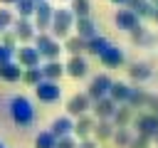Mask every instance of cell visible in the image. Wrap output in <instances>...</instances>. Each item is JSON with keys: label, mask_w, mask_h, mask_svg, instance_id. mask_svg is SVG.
Returning a JSON list of instances; mask_svg holds the SVG:
<instances>
[{"label": "cell", "mask_w": 158, "mask_h": 148, "mask_svg": "<svg viewBox=\"0 0 158 148\" xmlns=\"http://www.w3.org/2000/svg\"><path fill=\"white\" fill-rule=\"evenodd\" d=\"M12 116L20 121V123H27L32 118V109L27 104V99H15L12 101Z\"/></svg>", "instance_id": "1"}, {"label": "cell", "mask_w": 158, "mask_h": 148, "mask_svg": "<svg viewBox=\"0 0 158 148\" xmlns=\"http://www.w3.org/2000/svg\"><path fill=\"white\" fill-rule=\"evenodd\" d=\"M116 25L121 27V30H138V17L131 12V10H118V15H116Z\"/></svg>", "instance_id": "2"}, {"label": "cell", "mask_w": 158, "mask_h": 148, "mask_svg": "<svg viewBox=\"0 0 158 148\" xmlns=\"http://www.w3.org/2000/svg\"><path fill=\"white\" fill-rule=\"evenodd\" d=\"M138 128L141 136H158V116H141L138 118Z\"/></svg>", "instance_id": "3"}, {"label": "cell", "mask_w": 158, "mask_h": 148, "mask_svg": "<svg viewBox=\"0 0 158 148\" xmlns=\"http://www.w3.org/2000/svg\"><path fill=\"white\" fill-rule=\"evenodd\" d=\"M128 5H131V12H133V15H141V17H151V15H156L151 0H128Z\"/></svg>", "instance_id": "4"}, {"label": "cell", "mask_w": 158, "mask_h": 148, "mask_svg": "<svg viewBox=\"0 0 158 148\" xmlns=\"http://www.w3.org/2000/svg\"><path fill=\"white\" fill-rule=\"evenodd\" d=\"M101 59H104L106 67H118V64L123 62V54H121L118 47H106V49L101 52Z\"/></svg>", "instance_id": "5"}, {"label": "cell", "mask_w": 158, "mask_h": 148, "mask_svg": "<svg viewBox=\"0 0 158 148\" xmlns=\"http://www.w3.org/2000/svg\"><path fill=\"white\" fill-rule=\"evenodd\" d=\"M106 89H111V81H109V76H96L94 79V84H91V96H104L106 94Z\"/></svg>", "instance_id": "6"}, {"label": "cell", "mask_w": 158, "mask_h": 148, "mask_svg": "<svg viewBox=\"0 0 158 148\" xmlns=\"http://www.w3.org/2000/svg\"><path fill=\"white\" fill-rule=\"evenodd\" d=\"M37 94H40V99H44V101H54V99L59 96V86H57V84H42V86L37 89Z\"/></svg>", "instance_id": "7"}, {"label": "cell", "mask_w": 158, "mask_h": 148, "mask_svg": "<svg viewBox=\"0 0 158 148\" xmlns=\"http://www.w3.org/2000/svg\"><path fill=\"white\" fill-rule=\"evenodd\" d=\"M96 113L106 121V118L114 113V99H101V101H99V106H96Z\"/></svg>", "instance_id": "8"}, {"label": "cell", "mask_w": 158, "mask_h": 148, "mask_svg": "<svg viewBox=\"0 0 158 148\" xmlns=\"http://www.w3.org/2000/svg\"><path fill=\"white\" fill-rule=\"evenodd\" d=\"M128 74H131V76H136L138 81H143V79H148V76H151V69H148L146 64H133V67H128Z\"/></svg>", "instance_id": "9"}, {"label": "cell", "mask_w": 158, "mask_h": 148, "mask_svg": "<svg viewBox=\"0 0 158 148\" xmlns=\"http://www.w3.org/2000/svg\"><path fill=\"white\" fill-rule=\"evenodd\" d=\"M131 96V91H128V86L126 84H111V99H116V101H121V99H128Z\"/></svg>", "instance_id": "10"}, {"label": "cell", "mask_w": 158, "mask_h": 148, "mask_svg": "<svg viewBox=\"0 0 158 148\" xmlns=\"http://www.w3.org/2000/svg\"><path fill=\"white\" fill-rule=\"evenodd\" d=\"M84 72H86V64H84V59L74 57V59L69 62V74H72V76H84Z\"/></svg>", "instance_id": "11"}, {"label": "cell", "mask_w": 158, "mask_h": 148, "mask_svg": "<svg viewBox=\"0 0 158 148\" xmlns=\"http://www.w3.org/2000/svg\"><path fill=\"white\" fill-rule=\"evenodd\" d=\"M84 109H86V96H74V101H69V111L79 113V111H84Z\"/></svg>", "instance_id": "12"}, {"label": "cell", "mask_w": 158, "mask_h": 148, "mask_svg": "<svg viewBox=\"0 0 158 148\" xmlns=\"http://www.w3.org/2000/svg\"><path fill=\"white\" fill-rule=\"evenodd\" d=\"M52 146H54V136L52 133H42L37 138V148H52Z\"/></svg>", "instance_id": "13"}, {"label": "cell", "mask_w": 158, "mask_h": 148, "mask_svg": "<svg viewBox=\"0 0 158 148\" xmlns=\"http://www.w3.org/2000/svg\"><path fill=\"white\" fill-rule=\"evenodd\" d=\"M96 133H99V138H109V136L114 133V128H111V123H109V121H101V123H99V131H96Z\"/></svg>", "instance_id": "14"}, {"label": "cell", "mask_w": 158, "mask_h": 148, "mask_svg": "<svg viewBox=\"0 0 158 148\" xmlns=\"http://www.w3.org/2000/svg\"><path fill=\"white\" fill-rule=\"evenodd\" d=\"M69 126H72V123H69L67 118H59V121H54V133H67Z\"/></svg>", "instance_id": "15"}, {"label": "cell", "mask_w": 158, "mask_h": 148, "mask_svg": "<svg viewBox=\"0 0 158 148\" xmlns=\"http://www.w3.org/2000/svg\"><path fill=\"white\" fill-rule=\"evenodd\" d=\"M44 72H47V76H57V74H59V72H62V67H59V64H54V62H52V64H47V67H44Z\"/></svg>", "instance_id": "16"}, {"label": "cell", "mask_w": 158, "mask_h": 148, "mask_svg": "<svg viewBox=\"0 0 158 148\" xmlns=\"http://www.w3.org/2000/svg\"><path fill=\"white\" fill-rule=\"evenodd\" d=\"M17 74H20V72H17V67H10V64H7V67H2V76H7V79H15Z\"/></svg>", "instance_id": "17"}, {"label": "cell", "mask_w": 158, "mask_h": 148, "mask_svg": "<svg viewBox=\"0 0 158 148\" xmlns=\"http://www.w3.org/2000/svg\"><path fill=\"white\" fill-rule=\"evenodd\" d=\"M81 35H84V37H86V35H94V22L84 20V22H81Z\"/></svg>", "instance_id": "18"}, {"label": "cell", "mask_w": 158, "mask_h": 148, "mask_svg": "<svg viewBox=\"0 0 158 148\" xmlns=\"http://www.w3.org/2000/svg\"><path fill=\"white\" fill-rule=\"evenodd\" d=\"M77 7H79V12L84 15V12H86V0H79V2H77Z\"/></svg>", "instance_id": "19"}, {"label": "cell", "mask_w": 158, "mask_h": 148, "mask_svg": "<svg viewBox=\"0 0 158 148\" xmlns=\"http://www.w3.org/2000/svg\"><path fill=\"white\" fill-rule=\"evenodd\" d=\"M59 148H74V143H69V141H62V143H59Z\"/></svg>", "instance_id": "20"}, {"label": "cell", "mask_w": 158, "mask_h": 148, "mask_svg": "<svg viewBox=\"0 0 158 148\" xmlns=\"http://www.w3.org/2000/svg\"><path fill=\"white\" fill-rule=\"evenodd\" d=\"M81 148H96L94 143H81Z\"/></svg>", "instance_id": "21"}, {"label": "cell", "mask_w": 158, "mask_h": 148, "mask_svg": "<svg viewBox=\"0 0 158 148\" xmlns=\"http://www.w3.org/2000/svg\"><path fill=\"white\" fill-rule=\"evenodd\" d=\"M116 2H128V0H116Z\"/></svg>", "instance_id": "22"}, {"label": "cell", "mask_w": 158, "mask_h": 148, "mask_svg": "<svg viewBox=\"0 0 158 148\" xmlns=\"http://www.w3.org/2000/svg\"><path fill=\"white\" fill-rule=\"evenodd\" d=\"M151 2H153V0H151ZM156 5H158V0H156Z\"/></svg>", "instance_id": "23"}]
</instances>
